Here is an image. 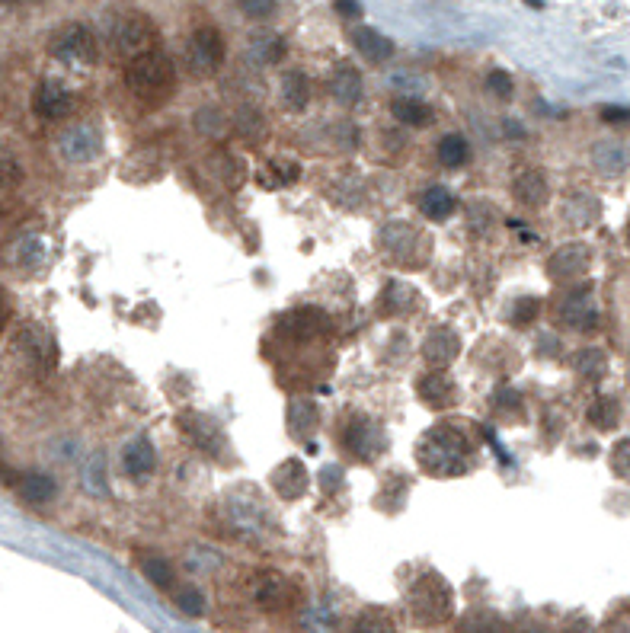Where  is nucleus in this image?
Wrapping results in <instances>:
<instances>
[{"label":"nucleus","instance_id":"f257e3e1","mask_svg":"<svg viewBox=\"0 0 630 633\" xmlns=\"http://www.w3.org/2000/svg\"><path fill=\"white\" fill-rule=\"evenodd\" d=\"M125 84L141 103L160 106L164 100H170L173 84H176V68L170 55L160 52V48H148L144 55L132 58L125 68Z\"/></svg>","mask_w":630,"mask_h":633},{"label":"nucleus","instance_id":"f03ea898","mask_svg":"<svg viewBox=\"0 0 630 633\" xmlns=\"http://www.w3.org/2000/svg\"><path fill=\"white\" fill-rule=\"evenodd\" d=\"M471 442L458 429H432L419 445V464L435 477H461L467 470Z\"/></svg>","mask_w":630,"mask_h":633},{"label":"nucleus","instance_id":"7ed1b4c3","mask_svg":"<svg viewBox=\"0 0 630 633\" xmlns=\"http://www.w3.org/2000/svg\"><path fill=\"white\" fill-rule=\"evenodd\" d=\"M48 52H52V58H58L61 64H71V68H90L100 48H96V36L90 26L68 23L52 36Z\"/></svg>","mask_w":630,"mask_h":633},{"label":"nucleus","instance_id":"20e7f679","mask_svg":"<svg viewBox=\"0 0 630 633\" xmlns=\"http://www.w3.org/2000/svg\"><path fill=\"white\" fill-rule=\"evenodd\" d=\"M224 52H228V45H224L221 29L199 26L189 36V42H186V64H189V71L196 77H212V74L221 71Z\"/></svg>","mask_w":630,"mask_h":633},{"label":"nucleus","instance_id":"39448f33","mask_svg":"<svg viewBox=\"0 0 630 633\" xmlns=\"http://www.w3.org/2000/svg\"><path fill=\"white\" fill-rule=\"evenodd\" d=\"M410 608L419 624H442L451 618V589L435 573H429L416 582V589L410 595Z\"/></svg>","mask_w":630,"mask_h":633},{"label":"nucleus","instance_id":"423d86ee","mask_svg":"<svg viewBox=\"0 0 630 633\" xmlns=\"http://www.w3.org/2000/svg\"><path fill=\"white\" fill-rule=\"evenodd\" d=\"M58 151L68 164H90L103 151V135L93 125H71L58 135Z\"/></svg>","mask_w":630,"mask_h":633},{"label":"nucleus","instance_id":"0eeeda50","mask_svg":"<svg viewBox=\"0 0 630 633\" xmlns=\"http://www.w3.org/2000/svg\"><path fill=\"white\" fill-rule=\"evenodd\" d=\"M32 109H36V116H42L48 122L68 119L71 109H74V93H71L68 84H61V80H55V77L39 80L36 93H32Z\"/></svg>","mask_w":630,"mask_h":633},{"label":"nucleus","instance_id":"6e6552de","mask_svg":"<svg viewBox=\"0 0 630 633\" xmlns=\"http://www.w3.org/2000/svg\"><path fill=\"white\" fill-rule=\"evenodd\" d=\"M148 39H151V26L148 20H141L138 13H122L119 20L112 23V45H116V52L138 58L148 52Z\"/></svg>","mask_w":630,"mask_h":633},{"label":"nucleus","instance_id":"1a4fd4ad","mask_svg":"<svg viewBox=\"0 0 630 633\" xmlns=\"http://www.w3.org/2000/svg\"><path fill=\"white\" fill-rule=\"evenodd\" d=\"M180 429L186 432L189 442L199 445L202 451H208V454H221L224 451V435H221L215 419L186 410V413H180Z\"/></svg>","mask_w":630,"mask_h":633},{"label":"nucleus","instance_id":"9d476101","mask_svg":"<svg viewBox=\"0 0 630 633\" xmlns=\"http://www.w3.org/2000/svg\"><path fill=\"white\" fill-rule=\"evenodd\" d=\"M343 442H346V448L355 454V458L371 461L375 454L384 451V432L375 426V422L359 419V422H349V429H346V435H343Z\"/></svg>","mask_w":630,"mask_h":633},{"label":"nucleus","instance_id":"9b49d317","mask_svg":"<svg viewBox=\"0 0 630 633\" xmlns=\"http://www.w3.org/2000/svg\"><path fill=\"white\" fill-rule=\"evenodd\" d=\"M560 317L567 327L573 330H595V320H599V311H595L592 301V288H576L567 295V301L560 304Z\"/></svg>","mask_w":630,"mask_h":633},{"label":"nucleus","instance_id":"f8f14e48","mask_svg":"<svg viewBox=\"0 0 630 633\" xmlns=\"http://www.w3.org/2000/svg\"><path fill=\"white\" fill-rule=\"evenodd\" d=\"M461 352V339L455 330L448 327H435L426 339H423V359L432 365V368H445L458 359Z\"/></svg>","mask_w":630,"mask_h":633},{"label":"nucleus","instance_id":"ddd939ff","mask_svg":"<svg viewBox=\"0 0 630 633\" xmlns=\"http://www.w3.org/2000/svg\"><path fill=\"white\" fill-rule=\"evenodd\" d=\"M592 263V253L583 247V243H570V247H563L551 256V263H547V272H551V279L557 282H567L576 279V275H583Z\"/></svg>","mask_w":630,"mask_h":633},{"label":"nucleus","instance_id":"4468645a","mask_svg":"<svg viewBox=\"0 0 630 633\" xmlns=\"http://www.w3.org/2000/svg\"><path fill=\"white\" fill-rule=\"evenodd\" d=\"M419 400L432 410H445L458 400V387L448 375H442V371H429V375L419 381Z\"/></svg>","mask_w":630,"mask_h":633},{"label":"nucleus","instance_id":"2eb2a0df","mask_svg":"<svg viewBox=\"0 0 630 633\" xmlns=\"http://www.w3.org/2000/svg\"><path fill=\"white\" fill-rule=\"evenodd\" d=\"M13 486H16V493H20V499L32 502V506H45V502H52L55 493H58L55 477L42 474V470H29V474H20Z\"/></svg>","mask_w":630,"mask_h":633},{"label":"nucleus","instance_id":"dca6fc26","mask_svg":"<svg viewBox=\"0 0 630 633\" xmlns=\"http://www.w3.org/2000/svg\"><path fill=\"white\" fill-rule=\"evenodd\" d=\"M512 192H515V199L528 208H541L547 199H551V186H547V176L541 170H525L515 176Z\"/></svg>","mask_w":630,"mask_h":633},{"label":"nucleus","instance_id":"f3484780","mask_svg":"<svg viewBox=\"0 0 630 633\" xmlns=\"http://www.w3.org/2000/svg\"><path fill=\"white\" fill-rule=\"evenodd\" d=\"M592 164L602 176H621L630 167V151L621 141H599L592 148Z\"/></svg>","mask_w":630,"mask_h":633},{"label":"nucleus","instance_id":"a211bd4d","mask_svg":"<svg viewBox=\"0 0 630 633\" xmlns=\"http://www.w3.org/2000/svg\"><path fill=\"white\" fill-rule=\"evenodd\" d=\"M272 486L282 499H298L308 486V470H304L301 461H282L276 470H272Z\"/></svg>","mask_w":630,"mask_h":633},{"label":"nucleus","instance_id":"6ab92c4d","mask_svg":"<svg viewBox=\"0 0 630 633\" xmlns=\"http://www.w3.org/2000/svg\"><path fill=\"white\" fill-rule=\"evenodd\" d=\"M352 45L359 48V52L368 58V61H387L394 55V42L381 36L378 29H371V26H359V29H352Z\"/></svg>","mask_w":630,"mask_h":633},{"label":"nucleus","instance_id":"aec40b11","mask_svg":"<svg viewBox=\"0 0 630 633\" xmlns=\"http://www.w3.org/2000/svg\"><path fill=\"white\" fill-rule=\"evenodd\" d=\"M330 93H333V100L336 103H343V106H355L362 100V74L349 68V64H339L333 80H330Z\"/></svg>","mask_w":630,"mask_h":633},{"label":"nucleus","instance_id":"412c9836","mask_svg":"<svg viewBox=\"0 0 630 633\" xmlns=\"http://www.w3.org/2000/svg\"><path fill=\"white\" fill-rule=\"evenodd\" d=\"M122 464H125V474L144 477V474H151V470L157 467V451H154V445L148 442V438H138V442H132L125 448Z\"/></svg>","mask_w":630,"mask_h":633},{"label":"nucleus","instance_id":"4be33fe9","mask_svg":"<svg viewBox=\"0 0 630 633\" xmlns=\"http://www.w3.org/2000/svg\"><path fill=\"white\" fill-rule=\"evenodd\" d=\"M455 205H458L455 192L445 189V186H432V189L423 192V199H419V211L432 221H445L451 211H455Z\"/></svg>","mask_w":630,"mask_h":633},{"label":"nucleus","instance_id":"5701e85b","mask_svg":"<svg viewBox=\"0 0 630 633\" xmlns=\"http://www.w3.org/2000/svg\"><path fill=\"white\" fill-rule=\"evenodd\" d=\"M391 112H394V119L403 122V125L423 128V125L432 122V106L423 103V100H416V96H397V100L391 103Z\"/></svg>","mask_w":630,"mask_h":633},{"label":"nucleus","instance_id":"b1692460","mask_svg":"<svg viewBox=\"0 0 630 633\" xmlns=\"http://www.w3.org/2000/svg\"><path fill=\"white\" fill-rule=\"evenodd\" d=\"M13 349L20 352V355H29L32 362L36 365H45L42 362V355L48 352L52 355V339H48L42 330H36V327H26V330H20L13 336Z\"/></svg>","mask_w":630,"mask_h":633},{"label":"nucleus","instance_id":"393cba45","mask_svg":"<svg viewBox=\"0 0 630 633\" xmlns=\"http://www.w3.org/2000/svg\"><path fill=\"white\" fill-rule=\"evenodd\" d=\"M282 100H285V106L288 109H304L311 103V80H308V74L304 71H288L285 77H282Z\"/></svg>","mask_w":630,"mask_h":633},{"label":"nucleus","instance_id":"a878e982","mask_svg":"<svg viewBox=\"0 0 630 633\" xmlns=\"http://www.w3.org/2000/svg\"><path fill=\"white\" fill-rule=\"evenodd\" d=\"M435 157H439V164L445 170H461L467 160H471V144H467L461 135H445L439 141V151H435Z\"/></svg>","mask_w":630,"mask_h":633},{"label":"nucleus","instance_id":"bb28decb","mask_svg":"<svg viewBox=\"0 0 630 633\" xmlns=\"http://www.w3.org/2000/svg\"><path fill=\"white\" fill-rule=\"evenodd\" d=\"M288 419H292V432H295L298 438L314 435V432H317V422H320L317 407H314L311 400H304V397H298V400L292 403V410H288Z\"/></svg>","mask_w":630,"mask_h":633},{"label":"nucleus","instance_id":"cd10ccee","mask_svg":"<svg viewBox=\"0 0 630 633\" xmlns=\"http://www.w3.org/2000/svg\"><path fill=\"white\" fill-rule=\"evenodd\" d=\"M250 55L260 61V64H276L285 55V42H282V36L260 32V36H253V42H250Z\"/></svg>","mask_w":630,"mask_h":633},{"label":"nucleus","instance_id":"c85d7f7f","mask_svg":"<svg viewBox=\"0 0 630 633\" xmlns=\"http://www.w3.org/2000/svg\"><path fill=\"white\" fill-rule=\"evenodd\" d=\"M13 256L20 259V266L26 269H39L42 266V259H45V237L39 234H26L16 240V247H13Z\"/></svg>","mask_w":630,"mask_h":633},{"label":"nucleus","instance_id":"c756f323","mask_svg":"<svg viewBox=\"0 0 630 633\" xmlns=\"http://www.w3.org/2000/svg\"><path fill=\"white\" fill-rule=\"evenodd\" d=\"M621 419V403L615 397H599L589 407V422L595 429H615Z\"/></svg>","mask_w":630,"mask_h":633},{"label":"nucleus","instance_id":"7c9ffc66","mask_svg":"<svg viewBox=\"0 0 630 633\" xmlns=\"http://www.w3.org/2000/svg\"><path fill=\"white\" fill-rule=\"evenodd\" d=\"M256 598H260L263 608H282L288 605V598H292V589H288V582L282 576H269L263 582V589L256 592Z\"/></svg>","mask_w":630,"mask_h":633},{"label":"nucleus","instance_id":"2f4dec72","mask_svg":"<svg viewBox=\"0 0 630 633\" xmlns=\"http://www.w3.org/2000/svg\"><path fill=\"white\" fill-rule=\"evenodd\" d=\"M141 573L148 576L157 589H170V586H173V566H170L167 557H157V554L144 557V560H141Z\"/></svg>","mask_w":630,"mask_h":633},{"label":"nucleus","instance_id":"473e14b6","mask_svg":"<svg viewBox=\"0 0 630 633\" xmlns=\"http://www.w3.org/2000/svg\"><path fill=\"white\" fill-rule=\"evenodd\" d=\"M20 180H23V164H20V157H16L10 148H4V144H0V189L20 186Z\"/></svg>","mask_w":630,"mask_h":633},{"label":"nucleus","instance_id":"72a5a7b5","mask_svg":"<svg viewBox=\"0 0 630 633\" xmlns=\"http://www.w3.org/2000/svg\"><path fill=\"white\" fill-rule=\"evenodd\" d=\"M573 365H576L579 375H586V378H602L608 371V359H605V352H599V349H583L576 355Z\"/></svg>","mask_w":630,"mask_h":633},{"label":"nucleus","instance_id":"f704fd0d","mask_svg":"<svg viewBox=\"0 0 630 633\" xmlns=\"http://www.w3.org/2000/svg\"><path fill=\"white\" fill-rule=\"evenodd\" d=\"M384 307L391 314H397V311H410L413 307V291L407 288V285H400V282H391L384 288Z\"/></svg>","mask_w":630,"mask_h":633},{"label":"nucleus","instance_id":"c9c22d12","mask_svg":"<svg viewBox=\"0 0 630 633\" xmlns=\"http://www.w3.org/2000/svg\"><path fill=\"white\" fill-rule=\"evenodd\" d=\"M176 605H180V611H183V614H189V618H199V614L205 611V598H202V592H199V589L186 586V589L176 592Z\"/></svg>","mask_w":630,"mask_h":633},{"label":"nucleus","instance_id":"e433bc0d","mask_svg":"<svg viewBox=\"0 0 630 633\" xmlns=\"http://www.w3.org/2000/svg\"><path fill=\"white\" fill-rule=\"evenodd\" d=\"M269 176H272V183H276V186H288V183H295L301 176V167L292 164V160H269Z\"/></svg>","mask_w":630,"mask_h":633},{"label":"nucleus","instance_id":"4c0bfd02","mask_svg":"<svg viewBox=\"0 0 630 633\" xmlns=\"http://www.w3.org/2000/svg\"><path fill=\"white\" fill-rule=\"evenodd\" d=\"M538 311H541V301L525 295V298L515 301V307H512V323H515V327H525V323H531L538 317Z\"/></svg>","mask_w":630,"mask_h":633},{"label":"nucleus","instance_id":"58836bf2","mask_svg":"<svg viewBox=\"0 0 630 633\" xmlns=\"http://www.w3.org/2000/svg\"><path fill=\"white\" fill-rule=\"evenodd\" d=\"M355 633H394V624L384 618V614L365 611L359 621H355Z\"/></svg>","mask_w":630,"mask_h":633},{"label":"nucleus","instance_id":"ea45409f","mask_svg":"<svg viewBox=\"0 0 630 633\" xmlns=\"http://www.w3.org/2000/svg\"><path fill=\"white\" fill-rule=\"evenodd\" d=\"M487 90H490L493 96H499V100H509V96L515 93L512 74H506V71H490V74H487Z\"/></svg>","mask_w":630,"mask_h":633},{"label":"nucleus","instance_id":"a19ab883","mask_svg":"<svg viewBox=\"0 0 630 633\" xmlns=\"http://www.w3.org/2000/svg\"><path fill=\"white\" fill-rule=\"evenodd\" d=\"M611 470H615L621 480H630V438H624V442L611 451Z\"/></svg>","mask_w":630,"mask_h":633},{"label":"nucleus","instance_id":"79ce46f5","mask_svg":"<svg viewBox=\"0 0 630 633\" xmlns=\"http://www.w3.org/2000/svg\"><path fill=\"white\" fill-rule=\"evenodd\" d=\"M320 486H323V490H339V486H343V470H339L336 464L327 467V470H320Z\"/></svg>","mask_w":630,"mask_h":633},{"label":"nucleus","instance_id":"37998d69","mask_svg":"<svg viewBox=\"0 0 630 633\" xmlns=\"http://www.w3.org/2000/svg\"><path fill=\"white\" fill-rule=\"evenodd\" d=\"M240 10L250 13V16H269V13H276V4H269V0H263V4H256V0H247V4H240Z\"/></svg>","mask_w":630,"mask_h":633},{"label":"nucleus","instance_id":"c03bdc74","mask_svg":"<svg viewBox=\"0 0 630 633\" xmlns=\"http://www.w3.org/2000/svg\"><path fill=\"white\" fill-rule=\"evenodd\" d=\"M602 119H605V122H630V109H621V106H605V109H602Z\"/></svg>","mask_w":630,"mask_h":633},{"label":"nucleus","instance_id":"a18cd8bd","mask_svg":"<svg viewBox=\"0 0 630 633\" xmlns=\"http://www.w3.org/2000/svg\"><path fill=\"white\" fill-rule=\"evenodd\" d=\"M336 10L343 13V16H359L362 13V4H346V0H339Z\"/></svg>","mask_w":630,"mask_h":633},{"label":"nucleus","instance_id":"49530a36","mask_svg":"<svg viewBox=\"0 0 630 633\" xmlns=\"http://www.w3.org/2000/svg\"><path fill=\"white\" fill-rule=\"evenodd\" d=\"M0 320H4V304H0Z\"/></svg>","mask_w":630,"mask_h":633},{"label":"nucleus","instance_id":"de8ad7c7","mask_svg":"<svg viewBox=\"0 0 630 633\" xmlns=\"http://www.w3.org/2000/svg\"><path fill=\"white\" fill-rule=\"evenodd\" d=\"M627 243H630V224H627Z\"/></svg>","mask_w":630,"mask_h":633}]
</instances>
